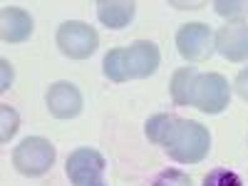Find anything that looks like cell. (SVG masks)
Segmentation results:
<instances>
[{"instance_id": "ffe728a7", "label": "cell", "mask_w": 248, "mask_h": 186, "mask_svg": "<svg viewBox=\"0 0 248 186\" xmlns=\"http://www.w3.org/2000/svg\"><path fill=\"white\" fill-rule=\"evenodd\" d=\"M233 90H236V94H238L243 102H248V67H243V70L236 75Z\"/></svg>"}, {"instance_id": "d6986e66", "label": "cell", "mask_w": 248, "mask_h": 186, "mask_svg": "<svg viewBox=\"0 0 248 186\" xmlns=\"http://www.w3.org/2000/svg\"><path fill=\"white\" fill-rule=\"evenodd\" d=\"M0 72H3V79H0V92H8L10 85H13V79H15V72H13V65L5 57L0 60Z\"/></svg>"}, {"instance_id": "5b68a950", "label": "cell", "mask_w": 248, "mask_h": 186, "mask_svg": "<svg viewBox=\"0 0 248 186\" xmlns=\"http://www.w3.org/2000/svg\"><path fill=\"white\" fill-rule=\"evenodd\" d=\"M67 176L72 186H107L105 181V169L107 159L102 156L97 149L79 147L67 156Z\"/></svg>"}, {"instance_id": "3957f363", "label": "cell", "mask_w": 248, "mask_h": 186, "mask_svg": "<svg viewBox=\"0 0 248 186\" xmlns=\"http://www.w3.org/2000/svg\"><path fill=\"white\" fill-rule=\"evenodd\" d=\"M57 47L62 55L70 60H87L97 52L99 47V35L92 25L82 23V20H67L57 28Z\"/></svg>"}, {"instance_id": "8fae6325", "label": "cell", "mask_w": 248, "mask_h": 186, "mask_svg": "<svg viewBox=\"0 0 248 186\" xmlns=\"http://www.w3.org/2000/svg\"><path fill=\"white\" fill-rule=\"evenodd\" d=\"M137 5L132 0H97V17L109 30H122L134 20Z\"/></svg>"}, {"instance_id": "6da1fadb", "label": "cell", "mask_w": 248, "mask_h": 186, "mask_svg": "<svg viewBox=\"0 0 248 186\" xmlns=\"http://www.w3.org/2000/svg\"><path fill=\"white\" fill-rule=\"evenodd\" d=\"M164 152L179 164H201L211 152V132L201 122L179 119L164 141Z\"/></svg>"}, {"instance_id": "2e32d148", "label": "cell", "mask_w": 248, "mask_h": 186, "mask_svg": "<svg viewBox=\"0 0 248 186\" xmlns=\"http://www.w3.org/2000/svg\"><path fill=\"white\" fill-rule=\"evenodd\" d=\"M203 186H243V181L231 169H214L203 176Z\"/></svg>"}, {"instance_id": "9c48e42d", "label": "cell", "mask_w": 248, "mask_h": 186, "mask_svg": "<svg viewBox=\"0 0 248 186\" xmlns=\"http://www.w3.org/2000/svg\"><path fill=\"white\" fill-rule=\"evenodd\" d=\"M45 102L55 119H75L82 112V107H85L82 92L77 90V85H72L67 79H60L55 85H50Z\"/></svg>"}, {"instance_id": "52a82bcc", "label": "cell", "mask_w": 248, "mask_h": 186, "mask_svg": "<svg viewBox=\"0 0 248 186\" xmlns=\"http://www.w3.org/2000/svg\"><path fill=\"white\" fill-rule=\"evenodd\" d=\"M159 47L149 40H137L129 47H124V70H127L129 79H144L152 77L159 70Z\"/></svg>"}, {"instance_id": "ba28073f", "label": "cell", "mask_w": 248, "mask_h": 186, "mask_svg": "<svg viewBox=\"0 0 248 186\" xmlns=\"http://www.w3.org/2000/svg\"><path fill=\"white\" fill-rule=\"evenodd\" d=\"M216 52L229 62L248 60V23L246 20H231L216 30Z\"/></svg>"}, {"instance_id": "7a4b0ae2", "label": "cell", "mask_w": 248, "mask_h": 186, "mask_svg": "<svg viewBox=\"0 0 248 186\" xmlns=\"http://www.w3.org/2000/svg\"><path fill=\"white\" fill-rule=\"evenodd\" d=\"M55 147L45 137H28L13 152V167L23 176H43L55 164Z\"/></svg>"}, {"instance_id": "4fadbf2b", "label": "cell", "mask_w": 248, "mask_h": 186, "mask_svg": "<svg viewBox=\"0 0 248 186\" xmlns=\"http://www.w3.org/2000/svg\"><path fill=\"white\" fill-rule=\"evenodd\" d=\"M174 124H176L174 114H154V117L147 119V124H144V134H147L149 141L164 147V141H167L169 132L174 129Z\"/></svg>"}, {"instance_id": "5bb4252c", "label": "cell", "mask_w": 248, "mask_h": 186, "mask_svg": "<svg viewBox=\"0 0 248 186\" xmlns=\"http://www.w3.org/2000/svg\"><path fill=\"white\" fill-rule=\"evenodd\" d=\"M102 67H105V75L122 85V82H127V70H124V47H114L105 55V62H102Z\"/></svg>"}, {"instance_id": "ac0fdd59", "label": "cell", "mask_w": 248, "mask_h": 186, "mask_svg": "<svg viewBox=\"0 0 248 186\" xmlns=\"http://www.w3.org/2000/svg\"><path fill=\"white\" fill-rule=\"evenodd\" d=\"M214 8L221 17H229V23H231V20H243V13L248 10V3H241V0H216Z\"/></svg>"}, {"instance_id": "e0dca14e", "label": "cell", "mask_w": 248, "mask_h": 186, "mask_svg": "<svg viewBox=\"0 0 248 186\" xmlns=\"http://www.w3.org/2000/svg\"><path fill=\"white\" fill-rule=\"evenodd\" d=\"M152 186H194V184L189 174H184L179 169H164L161 174L154 176Z\"/></svg>"}, {"instance_id": "7c38bea8", "label": "cell", "mask_w": 248, "mask_h": 186, "mask_svg": "<svg viewBox=\"0 0 248 186\" xmlns=\"http://www.w3.org/2000/svg\"><path fill=\"white\" fill-rule=\"evenodd\" d=\"M201 72L196 67H179L174 75H171V82H169V92H171V99L174 105L179 107H189L191 105V97H194V85H196V77Z\"/></svg>"}, {"instance_id": "277c9868", "label": "cell", "mask_w": 248, "mask_h": 186, "mask_svg": "<svg viewBox=\"0 0 248 186\" xmlns=\"http://www.w3.org/2000/svg\"><path fill=\"white\" fill-rule=\"evenodd\" d=\"M231 102V87L229 79L218 72H206L196 77L191 107H196L203 114H221Z\"/></svg>"}, {"instance_id": "9a60e30c", "label": "cell", "mask_w": 248, "mask_h": 186, "mask_svg": "<svg viewBox=\"0 0 248 186\" xmlns=\"http://www.w3.org/2000/svg\"><path fill=\"white\" fill-rule=\"evenodd\" d=\"M20 129V114L10 105H0V141L8 144Z\"/></svg>"}, {"instance_id": "8992f818", "label": "cell", "mask_w": 248, "mask_h": 186, "mask_svg": "<svg viewBox=\"0 0 248 186\" xmlns=\"http://www.w3.org/2000/svg\"><path fill=\"white\" fill-rule=\"evenodd\" d=\"M176 50L186 62H203L216 52V32L206 23H186L176 30Z\"/></svg>"}, {"instance_id": "30bf717a", "label": "cell", "mask_w": 248, "mask_h": 186, "mask_svg": "<svg viewBox=\"0 0 248 186\" xmlns=\"http://www.w3.org/2000/svg\"><path fill=\"white\" fill-rule=\"evenodd\" d=\"M32 17L28 10L15 8V5H5L0 10V37L8 45H17L25 43V40L32 35Z\"/></svg>"}]
</instances>
